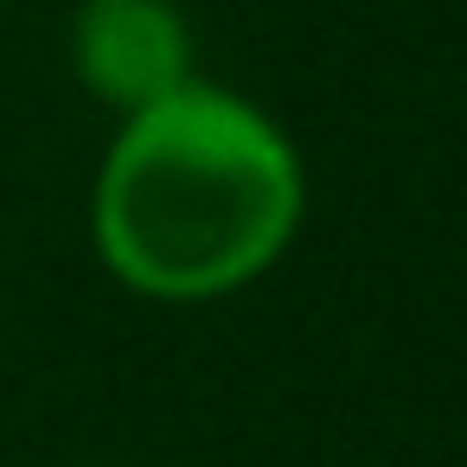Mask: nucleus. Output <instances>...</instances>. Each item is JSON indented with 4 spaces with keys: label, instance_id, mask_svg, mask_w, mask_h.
Returning a JSON list of instances; mask_svg holds the SVG:
<instances>
[{
    "label": "nucleus",
    "instance_id": "7ed1b4c3",
    "mask_svg": "<svg viewBox=\"0 0 467 467\" xmlns=\"http://www.w3.org/2000/svg\"><path fill=\"white\" fill-rule=\"evenodd\" d=\"M65 467H109V461H65Z\"/></svg>",
    "mask_w": 467,
    "mask_h": 467
},
{
    "label": "nucleus",
    "instance_id": "20e7f679",
    "mask_svg": "<svg viewBox=\"0 0 467 467\" xmlns=\"http://www.w3.org/2000/svg\"><path fill=\"white\" fill-rule=\"evenodd\" d=\"M0 7H7V0H0Z\"/></svg>",
    "mask_w": 467,
    "mask_h": 467
},
{
    "label": "nucleus",
    "instance_id": "f257e3e1",
    "mask_svg": "<svg viewBox=\"0 0 467 467\" xmlns=\"http://www.w3.org/2000/svg\"><path fill=\"white\" fill-rule=\"evenodd\" d=\"M307 224V161L244 90L180 84L116 116L90 173L97 269L154 307H212L282 269Z\"/></svg>",
    "mask_w": 467,
    "mask_h": 467
},
{
    "label": "nucleus",
    "instance_id": "f03ea898",
    "mask_svg": "<svg viewBox=\"0 0 467 467\" xmlns=\"http://www.w3.org/2000/svg\"><path fill=\"white\" fill-rule=\"evenodd\" d=\"M65 58L78 90L109 116L148 109L199 78V39L180 0H78Z\"/></svg>",
    "mask_w": 467,
    "mask_h": 467
}]
</instances>
